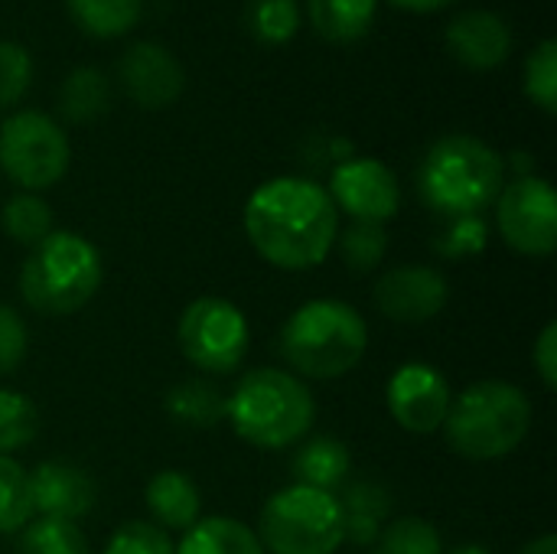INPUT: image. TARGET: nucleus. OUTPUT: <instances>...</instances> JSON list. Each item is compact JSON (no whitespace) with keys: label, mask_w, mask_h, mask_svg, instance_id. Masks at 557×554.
<instances>
[{"label":"nucleus","mask_w":557,"mask_h":554,"mask_svg":"<svg viewBox=\"0 0 557 554\" xmlns=\"http://www.w3.org/2000/svg\"><path fill=\"white\" fill-rule=\"evenodd\" d=\"M343 506V522H346V539L356 545H372L392 513V496L382 483L372 480H356L336 496Z\"/></svg>","instance_id":"nucleus-18"},{"label":"nucleus","mask_w":557,"mask_h":554,"mask_svg":"<svg viewBox=\"0 0 557 554\" xmlns=\"http://www.w3.org/2000/svg\"><path fill=\"white\" fill-rule=\"evenodd\" d=\"M245 23L258 42L284 46L300 29V7L297 0H248Z\"/></svg>","instance_id":"nucleus-26"},{"label":"nucleus","mask_w":557,"mask_h":554,"mask_svg":"<svg viewBox=\"0 0 557 554\" xmlns=\"http://www.w3.org/2000/svg\"><path fill=\"white\" fill-rule=\"evenodd\" d=\"M39 431L36 405L10 389H0V457L23 451Z\"/></svg>","instance_id":"nucleus-30"},{"label":"nucleus","mask_w":557,"mask_h":554,"mask_svg":"<svg viewBox=\"0 0 557 554\" xmlns=\"http://www.w3.org/2000/svg\"><path fill=\"white\" fill-rule=\"evenodd\" d=\"M33 516L29 473L13 457H0V532H20Z\"/></svg>","instance_id":"nucleus-27"},{"label":"nucleus","mask_w":557,"mask_h":554,"mask_svg":"<svg viewBox=\"0 0 557 554\" xmlns=\"http://www.w3.org/2000/svg\"><path fill=\"white\" fill-rule=\"evenodd\" d=\"M33 85V56L26 46L0 39V108L16 104Z\"/></svg>","instance_id":"nucleus-33"},{"label":"nucleus","mask_w":557,"mask_h":554,"mask_svg":"<svg viewBox=\"0 0 557 554\" xmlns=\"http://www.w3.org/2000/svg\"><path fill=\"white\" fill-rule=\"evenodd\" d=\"M232 431L258 451H284L307 438L317 418L313 392L284 369H251L225 398Z\"/></svg>","instance_id":"nucleus-2"},{"label":"nucleus","mask_w":557,"mask_h":554,"mask_svg":"<svg viewBox=\"0 0 557 554\" xmlns=\"http://www.w3.org/2000/svg\"><path fill=\"white\" fill-rule=\"evenodd\" d=\"M392 418L411 434H434L444 428L454 392L441 369L428 362H405L385 389Z\"/></svg>","instance_id":"nucleus-12"},{"label":"nucleus","mask_w":557,"mask_h":554,"mask_svg":"<svg viewBox=\"0 0 557 554\" xmlns=\"http://www.w3.org/2000/svg\"><path fill=\"white\" fill-rule=\"evenodd\" d=\"M519 554H557V539L555 535H542V539L529 542Z\"/></svg>","instance_id":"nucleus-39"},{"label":"nucleus","mask_w":557,"mask_h":554,"mask_svg":"<svg viewBox=\"0 0 557 554\" xmlns=\"http://www.w3.org/2000/svg\"><path fill=\"white\" fill-rule=\"evenodd\" d=\"M496 225L519 255L545 258L557 248V196L548 180L529 173L496 196Z\"/></svg>","instance_id":"nucleus-10"},{"label":"nucleus","mask_w":557,"mask_h":554,"mask_svg":"<svg viewBox=\"0 0 557 554\" xmlns=\"http://www.w3.org/2000/svg\"><path fill=\"white\" fill-rule=\"evenodd\" d=\"M333 248H339V258L346 261V268L366 274L382 264L388 251V232L379 222H352L346 232L336 235Z\"/></svg>","instance_id":"nucleus-28"},{"label":"nucleus","mask_w":557,"mask_h":554,"mask_svg":"<svg viewBox=\"0 0 557 554\" xmlns=\"http://www.w3.org/2000/svg\"><path fill=\"white\" fill-rule=\"evenodd\" d=\"M69 160V137L46 111H16L0 124V167L23 193L55 186L65 176Z\"/></svg>","instance_id":"nucleus-8"},{"label":"nucleus","mask_w":557,"mask_h":554,"mask_svg":"<svg viewBox=\"0 0 557 554\" xmlns=\"http://www.w3.org/2000/svg\"><path fill=\"white\" fill-rule=\"evenodd\" d=\"M101 287L98 248L65 229H52L39 245L29 248L20 268V294L42 317L78 313Z\"/></svg>","instance_id":"nucleus-6"},{"label":"nucleus","mask_w":557,"mask_h":554,"mask_svg":"<svg viewBox=\"0 0 557 554\" xmlns=\"http://www.w3.org/2000/svg\"><path fill=\"white\" fill-rule=\"evenodd\" d=\"M532 431V402L512 382H473L447 411V444L467 460H499L522 447Z\"/></svg>","instance_id":"nucleus-5"},{"label":"nucleus","mask_w":557,"mask_h":554,"mask_svg":"<svg viewBox=\"0 0 557 554\" xmlns=\"http://www.w3.org/2000/svg\"><path fill=\"white\" fill-rule=\"evenodd\" d=\"M532 362H535V372L542 379V385L548 392L557 389V323H545L539 340H535V349H532Z\"/></svg>","instance_id":"nucleus-36"},{"label":"nucleus","mask_w":557,"mask_h":554,"mask_svg":"<svg viewBox=\"0 0 557 554\" xmlns=\"http://www.w3.org/2000/svg\"><path fill=\"white\" fill-rule=\"evenodd\" d=\"M144 500H147L153 522L163 532H186L199 522V513H202L199 487L183 470H160L147 483Z\"/></svg>","instance_id":"nucleus-17"},{"label":"nucleus","mask_w":557,"mask_h":554,"mask_svg":"<svg viewBox=\"0 0 557 554\" xmlns=\"http://www.w3.org/2000/svg\"><path fill=\"white\" fill-rule=\"evenodd\" d=\"M176 554H268L258 532L232 516H209L199 519L193 529L183 532Z\"/></svg>","instance_id":"nucleus-21"},{"label":"nucleus","mask_w":557,"mask_h":554,"mask_svg":"<svg viewBox=\"0 0 557 554\" xmlns=\"http://www.w3.org/2000/svg\"><path fill=\"white\" fill-rule=\"evenodd\" d=\"M352 470V454L339 438H313L307 441L294 457V477L300 487H313L323 493H333L346 483Z\"/></svg>","instance_id":"nucleus-19"},{"label":"nucleus","mask_w":557,"mask_h":554,"mask_svg":"<svg viewBox=\"0 0 557 554\" xmlns=\"http://www.w3.org/2000/svg\"><path fill=\"white\" fill-rule=\"evenodd\" d=\"M369 346V327L346 300H307L281 330V353L297 376L339 379L352 372Z\"/></svg>","instance_id":"nucleus-4"},{"label":"nucleus","mask_w":557,"mask_h":554,"mask_svg":"<svg viewBox=\"0 0 557 554\" xmlns=\"http://www.w3.org/2000/svg\"><path fill=\"white\" fill-rule=\"evenodd\" d=\"M29 496L33 513H39L42 519L78 522L91 513L98 490L82 467L69 460H46L29 473Z\"/></svg>","instance_id":"nucleus-15"},{"label":"nucleus","mask_w":557,"mask_h":554,"mask_svg":"<svg viewBox=\"0 0 557 554\" xmlns=\"http://www.w3.org/2000/svg\"><path fill=\"white\" fill-rule=\"evenodd\" d=\"M75 26L95 39H114L137 26L144 0H65Z\"/></svg>","instance_id":"nucleus-23"},{"label":"nucleus","mask_w":557,"mask_h":554,"mask_svg":"<svg viewBox=\"0 0 557 554\" xmlns=\"http://www.w3.org/2000/svg\"><path fill=\"white\" fill-rule=\"evenodd\" d=\"M506 186V160L473 134L441 137L421 160L418 189L424 202L450 219L480 216Z\"/></svg>","instance_id":"nucleus-3"},{"label":"nucleus","mask_w":557,"mask_h":554,"mask_svg":"<svg viewBox=\"0 0 557 554\" xmlns=\"http://www.w3.org/2000/svg\"><path fill=\"white\" fill-rule=\"evenodd\" d=\"M101 554H176L170 535L153 522H124Z\"/></svg>","instance_id":"nucleus-34"},{"label":"nucleus","mask_w":557,"mask_h":554,"mask_svg":"<svg viewBox=\"0 0 557 554\" xmlns=\"http://www.w3.org/2000/svg\"><path fill=\"white\" fill-rule=\"evenodd\" d=\"M525 95L545 111H557V42L555 39H542L535 46V52L525 62V75H522Z\"/></svg>","instance_id":"nucleus-32"},{"label":"nucleus","mask_w":557,"mask_h":554,"mask_svg":"<svg viewBox=\"0 0 557 554\" xmlns=\"http://www.w3.org/2000/svg\"><path fill=\"white\" fill-rule=\"evenodd\" d=\"M26 327L20 320V313L7 304H0V376H10L23 356H26Z\"/></svg>","instance_id":"nucleus-35"},{"label":"nucleus","mask_w":557,"mask_h":554,"mask_svg":"<svg viewBox=\"0 0 557 554\" xmlns=\"http://www.w3.org/2000/svg\"><path fill=\"white\" fill-rule=\"evenodd\" d=\"M111 88L101 69L95 65H78L65 75L59 85V111L72 124H91L108 111Z\"/></svg>","instance_id":"nucleus-22"},{"label":"nucleus","mask_w":557,"mask_h":554,"mask_svg":"<svg viewBox=\"0 0 557 554\" xmlns=\"http://www.w3.org/2000/svg\"><path fill=\"white\" fill-rule=\"evenodd\" d=\"M166 411L173 421L202 431L225 418V395L202 379H189L166 395Z\"/></svg>","instance_id":"nucleus-24"},{"label":"nucleus","mask_w":557,"mask_h":554,"mask_svg":"<svg viewBox=\"0 0 557 554\" xmlns=\"http://www.w3.org/2000/svg\"><path fill=\"white\" fill-rule=\"evenodd\" d=\"M375 554H444L441 532L421 516H401L382 529Z\"/></svg>","instance_id":"nucleus-29"},{"label":"nucleus","mask_w":557,"mask_h":554,"mask_svg":"<svg viewBox=\"0 0 557 554\" xmlns=\"http://www.w3.org/2000/svg\"><path fill=\"white\" fill-rule=\"evenodd\" d=\"M176 340L183 356L212 376H228L235 372L251 343V330L245 313L222 297H199L193 300L176 327Z\"/></svg>","instance_id":"nucleus-9"},{"label":"nucleus","mask_w":557,"mask_h":554,"mask_svg":"<svg viewBox=\"0 0 557 554\" xmlns=\"http://www.w3.org/2000/svg\"><path fill=\"white\" fill-rule=\"evenodd\" d=\"M0 225L13 242L33 248L52 232V209L36 193H16L13 199H7L0 212Z\"/></svg>","instance_id":"nucleus-25"},{"label":"nucleus","mask_w":557,"mask_h":554,"mask_svg":"<svg viewBox=\"0 0 557 554\" xmlns=\"http://www.w3.org/2000/svg\"><path fill=\"white\" fill-rule=\"evenodd\" d=\"M447 49L460 65L473 72H493L512 52V26L496 10H467L450 20Z\"/></svg>","instance_id":"nucleus-16"},{"label":"nucleus","mask_w":557,"mask_h":554,"mask_svg":"<svg viewBox=\"0 0 557 554\" xmlns=\"http://www.w3.org/2000/svg\"><path fill=\"white\" fill-rule=\"evenodd\" d=\"M20 554H91L75 522L36 519L23 529Z\"/></svg>","instance_id":"nucleus-31"},{"label":"nucleus","mask_w":557,"mask_h":554,"mask_svg":"<svg viewBox=\"0 0 557 554\" xmlns=\"http://www.w3.org/2000/svg\"><path fill=\"white\" fill-rule=\"evenodd\" d=\"M379 13V0H307L313 29L336 46L362 39Z\"/></svg>","instance_id":"nucleus-20"},{"label":"nucleus","mask_w":557,"mask_h":554,"mask_svg":"<svg viewBox=\"0 0 557 554\" xmlns=\"http://www.w3.org/2000/svg\"><path fill=\"white\" fill-rule=\"evenodd\" d=\"M450 554H493L490 549H483V545H460V549H454Z\"/></svg>","instance_id":"nucleus-40"},{"label":"nucleus","mask_w":557,"mask_h":554,"mask_svg":"<svg viewBox=\"0 0 557 554\" xmlns=\"http://www.w3.org/2000/svg\"><path fill=\"white\" fill-rule=\"evenodd\" d=\"M388 3H395V7H401L408 13H434V10L450 7L454 0H388Z\"/></svg>","instance_id":"nucleus-38"},{"label":"nucleus","mask_w":557,"mask_h":554,"mask_svg":"<svg viewBox=\"0 0 557 554\" xmlns=\"http://www.w3.org/2000/svg\"><path fill=\"white\" fill-rule=\"evenodd\" d=\"M375 307L382 310V317H388L392 323H428L434 320L447 300H450V284L437 268L428 264H401L385 271L375 281V294H372Z\"/></svg>","instance_id":"nucleus-13"},{"label":"nucleus","mask_w":557,"mask_h":554,"mask_svg":"<svg viewBox=\"0 0 557 554\" xmlns=\"http://www.w3.org/2000/svg\"><path fill=\"white\" fill-rule=\"evenodd\" d=\"M117 78L127 98L140 108H166L183 95V65L160 42H134L117 62Z\"/></svg>","instance_id":"nucleus-14"},{"label":"nucleus","mask_w":557,"mask_h":554,"mask_svg":"<svg viewBox=\"0 0 557 554\" xmlns=\"http://www.w3.org/2000/svg\"><path fill=\"white\" fill-rule=\"evenodd\" d=\"M245 235L268 264L310 271L333 251L339 212L320 183L307 176H274L248 196Z\"/></svg>","instance_id":"nucleus-1"},{"label":"nucleus","mask_w":557,"mask_h":554,"mask_svg":"<svg viewBox=\"0 0 557 554\" xmlns=\"http://www.w3.org/2000/svg\"><path fill=\"white\" fill-rule=\"evenodd\" d=\"M258 539L268 554H336L346 542L343 506L336 493L294 483L264 503Z\"/></svg>","instance_id":"nucleus-7"},{"label":"nucleus","mask_w":557,"mask_h":554,"mask_svg":"<svg viewBox=\"0 0 557 554\" xmlns=\"http://www.w3.org/2000/svg\"><path fill=\"white\" fill-rule=\"evenodd\" d=\"M330 199L336 212L352 216V222H379L395 219L401 206V189L395 173L375 157H346L336 163L330 176Z\"/></svg>","instance_id":"nucleus-11"},{"label":"nucleus","mask_w":557,"mask_h":554,"mask_svg":"<svg viewBox=\"0 0 557 554\" xmlns=\"http://www.w3.org/2000/svg\"><path fill=\"white\" fill-rule=\"evenodd\" d=\"M447 242L441 245L447 255H457V251H480L486 245V225L480 216H467V219H454L450 232L444 235Z\"/></svg>","instance_id":"nucleus-37"}]
</instances>
